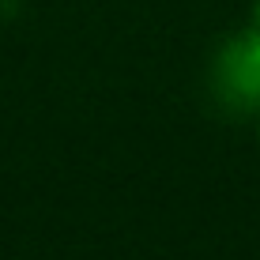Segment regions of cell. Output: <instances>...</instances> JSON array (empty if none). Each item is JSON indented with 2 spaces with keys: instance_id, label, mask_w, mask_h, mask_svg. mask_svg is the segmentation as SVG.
<instances>
[{
  "instance_id": "obj_1",
  "label": "cell",
  "mask_w": 260,
  "mask_h": 260,
  "mask_svg": "<svg viewBox=\"0 0 260 260\" xmlns=\"http://www.w3.org/2000/svg\"><path fill=\"white\" fill-rule=\"evenodd\" d=\"M211 87L226 110L260 113V30H241L215 53Z\"/></svg>"
},
{
  "instance_id": "obj_2",
  "label": "cell",
  "mask_w": 260,
  "mask_h": 260,
  "mask_svg": "<svg viewBox=\"0 0 260 260\" xmlns=\"http://www.w3.org/2000/svg\"><path fill=\"white\" fill-rule=\"evenodd\" d=\"M253 30H260V0H253Z\"/></svg>"
}]
</instances>
